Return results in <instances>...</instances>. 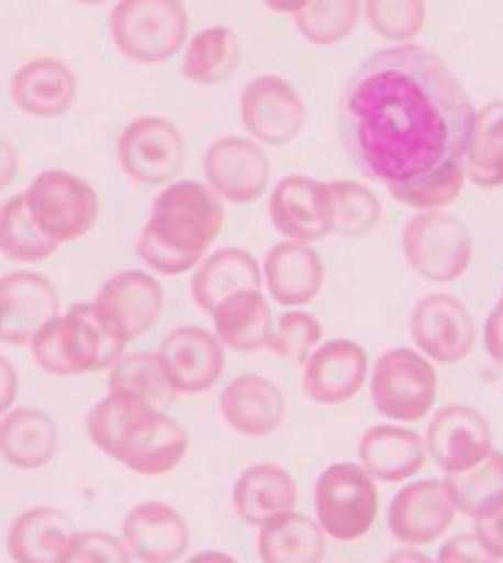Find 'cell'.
<instances>
[{
	"label": "cell",
	"instance_id": "cell-41",
	"mask_svg": "<svg viewBox=\"0 0 503 563\" xmlns=\"http://www.w3.org/2000/svg\"><path fill=\"white\" fill-rule=\"evenodd\" d=\"M467 186L465 166L455 164L439 174L427 178L412 180V184H395L388 186V194L400 206L412 208L415 213H427V210H447L461 196Z\"/></svg>",
	"mask_w": 503,
	"mask_h": 563
},
{
	"label": "cell",
	"instance_id": "cell-48",
	"mask_svg": "<svg viewBox=\"0 0 503 563\" xmlns=\"http://www.w3.org/2000/svg\"><path fill=\"white\" fill-rule=\"evenodd\" d=\"M20 170V154L10 141L0 139V190L13 184Z\"/></svg>",
	"mask_w": 503,
	"mask_h": 563
},
{
	"label": "cell",
	"instance_id": "cell-10",
	"mask_svg": "<svg viewBox=\"0 0 503 563\" xmlns=\"http://www.w3.org/2000/svg\"><path fill=\"white\" fill-rule=\"evenodd\" d=\"M410 336L432 364H459L477 346V321L459 297L432 291L412 307Z\"/></svg>",
	"mask_w": 503,
	"mask_h": 563
},
{
	"label": "cell",
	"instance_id": "cell-26",
	"mask_svg": "<svg viewBox=\"0 0 503 563\" xmlns=\"http://www.w3.org/2000/svg\"><path fill=\"white\" fill-rule=\"evenodd\" d=\"M77 529L63 509L33 507L13 519L5 549L13 563H69Z\"/></svg>",
	"mask_w": 503,
	"mask_h": 563
},
{
	"label": "cell",
	"instance_id": "cell-34",
	"mask_svg": "<svg viewBox=\"0 0 503 563\" xmlns=\"http://www.w3.org/2000/svg\"><path fill=\"white\" fill-rule=\"evenodd\" d=\"M441 479L459 515L471 521L503 509V452L499 450L471 470Z\"/></svg>",
	"mask_w": 503,
	"mask_h": 563
},
{
	"label": "cell",
	"instance_id": "cell-49",
	"mask_svg": "<svg viewBox=\"0 0 503 563\" xmlns=\"http://www.w3.org/2000/svg\"><path fill=\"white\" fill-rule=\"evenodd\" d=\"M385 563H435V559H429L427 554H422L420 549L402 547L398 551H392V554L385 559Z\"/></svg>",
	"mask_w": 503,
	"mask_h": 563
},
{
	"label": "cell",
	"instance_id": "cell-24",
	"mask_svg": "<svg viewBox=\"0 0 503 563\" xmlns=\"http://www.w3.org/2000/svg\"><path fill=\"white\" fill-rule=\"evenodd\" d=\"M79 79L59 57H35L10 77V99L20 112L35 119H57L75 107Z\"/></svg>",
	"mask_w": 503,
	"mask_h": 563
},
{
	"label": "cell",
	"instance_id": "cell-13",
	"mask_svg": "<svg viewBox=\"0 0 503 563\" xmlns=\"http://www.w3.org/2000/svg\"><path fill=\"white\" fill-rule=\"evenodd\" d=\"M425 448L441 477L467 472L496 450L489 418L467 404H451L429 416Z\"/></svg>",
	"mask_w": 503,
	"mask_h": 563
},
{
	"label": "cell",
	"instance_id": "cell-19",
	"mask_svg": "<svg viewBox=\"0 0 503 563\" xmlns=\"http://www.w3.org/2000/svg\"><path fill=\"white\" fill-rule=\"evenodd\" d=\"M368 351L354 339L324 341L301 366V390L316 406H344L368 386Z\"/></svg>",
	"mask_w": 503,
	"mask_h": 563
},
{
	"label": "cell",
	"instance_id": "cell-46",
	"mask_svg": "<svg viewBox=\"0 0 503 563\" xmlns=\"http://www.w3.org/2000/svg\"><path fill=\"white\" fill-rule=\"evenodd\" d=\"M481 341H484L487 356L494 361L499 368H503V305L496 301L494 309L489 311L484 321V331H481Z\"/></svg>",
	"mask_w": 503,
	"mask_h": 563
},
{
	"label": "cell",
	"instance_id": "cell-50",
	"mask_svg": "<svg viewBox=\"0 0 503 563\" xmlns=\"http://www.w3.org/2000/svg\"><path fill=\"white\" fill-rule=\"evenodd\" d=\"M261 3H265L271 13L294 18L299 10L309 3V0H261Z\"/></svg>",
	"mask_w": 503,
	"mask_h": 563
},
{
	"label": "cell",
	"instance_id": "cell-42",
	"mask_svg": "<svg viewBox=\"0 0 503 563\" xmlns=\"http://www.w3.org/2000/svg\"><path fill=\"white\" fill-rule=\"evenodd\" d=\"M321 344H324V324H321L318 317L306 309H287L275 321V334H271L267 351L291 361V364L304 366L306 358Z\"/></svg>",
	"mask_w": 503,
	"mask_h": 563
},
{
	"label": "cell",
	"instance_id": "cell-17",
	"mask_svg": "<svg viewBox=\"0 0 503 563\" xmlns=\"http://www.w3.org/2000/svg\"><path fill=\"white\" fill-rule=\"evenodd\" d=\"M156 354L178 396L208 394L225 374V346L213 329L176 327L160 341Z\"/></svg>",
	"mask_w": 503,
	"mask_h": 563
},
{
	"label": "cell",
	"instance_id": "cell-18",
	"mask_svg": "<svg viewBox=\"0 0 503 563\" xmlns=\"http://www.w3.org/2000/svg\"><path fill=\"white\" fill-rule=\"evenodd\" d=\"M267 210L281 240L314 245L331 235L328 180L301 174L279 178L269 194Z\"/></svg>",
	"mask_w": 503,
	"mask_h": 563
},
{
	"label": "cell",
	"instance_id": "cell-43",
	"mask_svg": "<svg viewBox=\"0 0 503 563\" xmlns=\"http://www.w3.org/2000/svg\"><path fill=\"white\" fill-rule=\"evenodd\" d=\"M69 563H134L122 537L109 531H77Z\"/></svg>",
	"mask_w": 503,
	"mask_h": 563
},
{
	"label": "cell",
	"instance_id": "cell-2",
	"mask_svg": "<svg viewBox=\"0 0 503 563\" xmlns=\"http://www.w3.org/2000/svg\"><path fill=\"white\" fill-rule=\"evenodd\" d=\"M225 203L205 180L178 178L158 190L136 240L148 273L180 277L193 273L223 233Z\"/></svg>",
	"mask_w": 503,
	"mask_h": 563
},
{
	"label": "cell",
	"instance_id": "cell-20",
	"mask_svg": "<svg viewBox=\"0 0 503 563\" xmlns=\"http://www.w3.org/2000/svg\"><path fill=\"white\" fill-rule=\"evenodd\" d=\"M63 305L55 282L35 269H15L0 277V344L30 346V341Z\"/></svg>",
	"mask_w": 503,
	"mask_h": 563
},
{
	"label": "cell",
	"instance_id": "cell-8",
	"mask_svg": "<svg viewBox=\"0 0 503 563\" xmlns=\"http://www.w3.org/2000/svg\"><path fill=\"white\" fill-rule=\"evenodd\" d=\"M25 206L35 225L57 247L92 233L99 220V196L87 178L65 168H47L25 188Z\"/></svg>",
	"mask_w": 503,
	"mask_h": 563
},
{
	"label": "cell",
	"instance_id": "cell-47",
	"mask_svg": "<svg viewBox=\"0 0 503 563\" xmlns=\"http://www.w3.org/2000/svg\"><path fill=\"white\" fill-rule=\"evenodd\" d=\"M20 394V376L18 368L0 354V418H3L10 408H15V400Z\"/></svg>",
	"mask_w": 503,
	"mask_h": 563
},
{
	"label": "cell",
	"instance_id": "cell-12",
	"mask_svg": "<svg viewBox=\"0 0 503 563\" xmlns=\"http://www.w3.org/2000/svg\"><path fill=\"white\" fill-rule=\"evenodd\" d=\"M92 305L104 327L128 346L158 324L164 314V287L146 269H122L99 287Z\"/></svg>",
	"mask_w": 503,
	"mask_h": 563
},
{
	"label": "cell",
	"instance_id": "cell-4",
	"mask_svg": "<svg viewBox=\"0 0 503 563\" xmlns=\"http://www.w3.org/2000/svg\"><path fill=\"white\" fill-rule=\"evenodd\" d=\"M109 35L128 63L164 65L188 43V8L183 0H116L109 13Z\"/></svg>",
	"mask_w": 503,
	"mask_h": 563
},
{
	"label": "cell",
	"instance_id": "cell-6",
	"mask_svg": "<svg viewBox=\"0 0 503 563\" xmlns=\"http://www.w3.org/2000/svg\"><path fill=\"white\" fill-rule=\"evenodd\" d=\"M400 247L412 273L435 285L461 279L474 260V238L469 225L449 210L410 216L402 225Z\"/></svg>",
	"mask_w": 503,
	"mask_h": 563
},
{
	"label": "cell",
	"instance_id": "cell-31",
	"mask_svg": "<svg viewBox=\"0 0 503 563\" xmlns=\"http://www.w3.org/2000/svg\"><path fill=\"white\" fill-rule=\"evenodd\" d=\"M180 59V73L190 85L217 87L237 75L243 65V45L233 27L210 25L188 37Z\"/></svg>",
	"mask_w": 503,
	"mask_h": 563
},
{
	"label": "cell",
	"instance_id": "cell-36",
	"mask_svg": "<svg viewBox=\"0 0 503 563\" xmlns=\"http://www.w3.org/2000/svg\"><path fill=\"white\" fill-rule=\"evenodd\" d=\"M331 190V235L364 238L382 220V203L373 188L360 180H328Z\"/></svg>",
	"mask_w": 503,
	"mask_h": 563
},
{
	"label": "cell",
	"instance_id": "cell-21",
	"mask_svg": "<svg viewBox=\"0 0 503 563\" xmlns=\"http://www.w3.org/2000/svg\"><path fill=\"white\" fill-rule=\"evenodd\" d=\"M326 282V265L318 250L294 240H281L261 260V287L267 297L284 309H304Z\"/></svg>",
	"mask_w": 503,
	"mask_h": 563
},
{
	"label": "cell",
	"instance_id": "cell-39",
	"mask_svg": "<svg viewBox=\"0 0 503 563\" xmlns=\"http://www.w3.org/2000/svg\"><path fill=\"white\" fill-rule=\"evenodd\" d=\"M146 408L154 406H148L146 400H141L134 394H126V390H107V396L97 400V406L87 413L85 430L89 442L99 452H104L107 457L114 460L119 440H122L126 426Z\"/></svg>",
	"mask_w": 503,
	"mask_h": 563
},
{
	"label": "cell",
	"instance_id": "cell-27",
	"mask_svg": "<svg viewBox=\"0 0 503 563\" xmlns=\"http://www.w3.org/2000/svg\"><path fill=\"white\" fill-rule=\"evenodd\" d=\"M299 487L294 475L277 462H257L233 485V509L247 527H265L287 511H294Z\"/></svg>",
	"mask_w": 503,
	"mask_h": 563
},
{
	"label": "cell",
	"instance_id": "cell-37",
	"mask_svg": "<svg viewBox=\"0 0 503 563\" xmlns=\"http://www.w3.org/2000/svg\"><path fill=\"white\" fill-rule=\"evenodd\" d=\"M57 245L35 225L23 194L0 206V255L20 265H37L57 253Z\"/></svg>",
	"mask_w": 503,
	"mask_h": 563
},
{
	"label": "cell",
	"instance_id": "cell-33",
	"mask_svg": "<svg viewBox=\"0 0 503 563\" xmlns=\"http://www.w3.org/2000/svg\"><path fill=\"white\" fill-rule=\"evenodd\" d=\"M461 166L467 184L484 190L503 188V99L477 109Z\"/></svg>",
	"mask_w": 503,
	"mask_h": 563
},
{
	"label": "cell",
	"instance_id": "cell-9",
	"mask_svg": "<svg viewBox=\"0 0 503 563\" xmlns=\"http://www.w3.org/2000/svg\"><path fill=\"white\" fill-rule=\"evenodd\" d=\"M186 136L166 117L131 119L116 139V158L124 174L138 186L164 188L178 180L186 166Z\"/></svg>",
	"mask_w": 503,
	"mask_h": 563
},
{
	"label": "cell",
	"instance_id": "cell-7",
	"mask_svg": "<svg viewBox=\"0 0 503 563\" xmlns=\"http://www.w3.org/2000/svg\"><path fill=\"white\" fill-rule=\"evenodd\" d=\"M380 511L378 482L358 462H334L316 477L314 519L338 544L364 539Z\"/></svg>",
	"mask_w": 503,
	"mask_h": 563
},
{
	"label": "cell",
	"instance_id": "cell-45",
	"mask_svg": "<svg viewBox=\"0 0 503 563\" xmlns=\"http://www.w3.org/2000/svg\"><path fill=\"white\" fill-rule=\"evenodd\" d=\"M474 534L491 556L503 563V509L474 521Z\"/></svg>",
	"mask_w": 503,
	"mask_h": 563
},
{
	"label": "cell",
	"instance_id": "cell-14",
	"mask_svg": "<svg viewBox=\"0 0 503 563\" xmlns=\"http://www.w3.org/2000/svg\"><path fill=\"white\" fill-rule=\"evenodd\" d=\"M205 184L223 203L249 206L267 194L271 164L261 144L249 136H220L203 154Z\"/></svg>",
	"mask_w": 503,
	"mask_h": 563
},
{
	"label": "cell",
	"instance_id": "cell-30",
	"mask_svg": "<svg viewBox=\"0 0 503 563\" xmlns=\"http://www.w3.org/2000/svg\"><path fill=\"white\" fill-rule=\"evenodd\" d=\"M243 289H261V263L245 247H217L190 275V299L208 317L220 301Z\"/></svg>",
	"mask_w": 503,
	"mask_h": 563
},
{
	"label": "cell",
	"instance_id": "cell-38",
	"mask_svg": "<svg viewBox=\"0 0 503 563\" xmlns=\"http://www.w3.org/2000/svg\"><path fill=\"white\" fill-rule=\"evenodd\" d=\"M360 18L364 0H309L294 15V25L306 43L331 47L354 35Z\"/></svg>",
	"mask_w": 503,
	"mask_h": 563
},
{
	"label": "cell",
	"instance_id": "cell-32",
	"mask_svg": "<svg viewBox=\"0 0 503 563\" xmlns=\"http://www.w3.org/2000/svg\"><path fill=\"white\" fill-rule=\"evenodd\" d=\"M257 554L261 563H321L326 556L324 529L301 511H287L257 529Z\"/></svg>",
	"mask_w": 503,
	"mask_h": 563
},
{
	"label": "cell",
	"instance_id": "cell-15",
	"mask_svg": "<svg viewBox=\"0 0 503 563\" xmlns=\"http://www.w3.org/2000/svg\"><path fill=\"white\" fill-rule=\"evenodd\" d=\"M445 479H410L388 505V531L402 547L422 549L447 534L457 519Z\"/></svg>",
	"mask_w": 503,
	"mask_h": 563
},
{
	"label": "cell",
	"instance_id": "cell-23",
	"mask_svg": "<svg viewBox=\"0 0 503 563\" xmlns=\"http://www.w3.org/2000/svg\"><path fill=\"white\" fill-rule=\"evenodd\" d=\"M358 465L380 485H405L427 465L425 438L410 426L378 422L358 440Z\"/></svg>",
	"mask_w": 503,
	"mask_h": 563
},
{
	"label": "cell",
	"instance_id": "cell-28",
	"mask_svg": "<svg viewBox=\"0 0 503 563\" xmlns=\"http://www.w3.org/2000/svg\"><path fill=\"white\" fill-rule=\"evenodd\" d=\"M210 319L220 344L235 354H257L269 349L277 321L271 301L261 289L235 291L210 311Z\"/></svg>",
	"mask_w": 503,
	"mask_h": 563
},
{
	"label": "cell",
	"instance_id": "cell-29",
	"mask_svg": "<svg viewBox=\"0 0 503 563\" xmlns=\"http://www.w3.org/2000/svg\"><path fill=\"white\" fill-rule=\"evenodd\" d=\"M59 452V428L40 408L15 406L0 418V457L10 467L35 472L47 467Z\"/></svg>",
	"mask_w": 503,
	"mask_h": 563
},
{
	"label": "cell",
	"instance_id": "cell-52",
	"mask_svg": "<svg viewBox=\"0 0 503 563\" xmlns=\"http://www.w3.org/2000/svg\"><path fill=\"white\" fill-rule=\"evenodd\" d=\"M75 3H82V5H104V3H112V0H75Z\"/></svg>",
	"mask_w": 503,
	"mask_h": 563
},
{
	"label": "cell",
	"instance_id": "cell-25",
	"mask_svg": "<svg viewBox=\"0 0 503 563\" xmlns=\"http://www.w3.org/2000/svg\"><path fill=\"white\" fill-rule=\"evenodd\" d=\"M220 416L245 438H269L284 426L287 398L275 380L259 374H243L230 380L220 394Z\"/></svg>",
	"mask_w": 503,
	"mask_h": 563
},
{
	"label": "cell",
	"instance_id": "cell-40",
	"mask_svg": "<svg viewBox=\"0 0 503 563\" xmlns=\"http://www.w3.org/2000/svg\"><path fill=\"white\" fill-rule=\"evenodd\" d=\"M364 18L390 45H407L427 25V0H364Z\"/></svg>",
	"mask_w": 503,
	"mask_h": 563
},
{
	"label": "cell",
	"instance_id": "cell-35",
	"mask_svg": "<svg viewBox=\"0 0 503 563\" xmlns=\"http://www.w3.org/2000/svg\"><path fill=\"white\" fill-rule=\"evenodd\" d=\"M107 386L109 390L134 394L158 410H168V406H174L178 398L156 351H136V354L119 356L114 366L107 371Z\"/></svg>",
	"mask_w": 503,
	"mask_h": 563
},
{
	"label": "cell",
	"instance_id": "cell-5",
	"mask_svg": "<svg viewBox=\"0 0 503 563\" xmlns=\"http://www.w3.org/2000/svg\"><path fill=\"white\" fill-rule=\"evenodd\" d=\"M370 404L388 422L415 426L435 413L439 376L432 361L415 346L382 351L368 374Z\"/></svg>",
	"mask_w": 503,
	"mask_h": 563
},
{
	"label": "cell",
	"instance_id": "cell-44",
	"mask_svg": "<svg viewBox=\"0 0 503 563\" xmlns=\"http://www.w3.org/2000/svg\"><path fill=\"white\" fill-rule=\"evenodd\" d=\"M435 563H501L489 551L481 547L474 531L471 534H457L447 539L445 544L439 547Z\"/></svg>",
	"mask_w": 503,
	"mask_h": 563
},
{
	"label": "cell",
	"instance_id": "cell-11",
	"mask_svg": "<svg viewBox=\"0 0 503 563\" xmlns=\"http://www.w3.org/2000/svg\"><path fill=\"white\" fill-rule=\"evenodd\" d=\"M239 119L261 146H287L306 124V102L281 75L252 77L239 95Z\"/></svg>",
	"mask_w": 503,
	"mask_h": 563
},
{
	"label": "cell",
	"instance_id": "cell-54",
	"mask_svg": "<svg viewBox=\"0 0 503 563\" xmlns=\"http://www.w3.org/2000/svg\"><path fill=\"white\" fill-rule=\"evenodd\" d=\"M0 206H3V203H0Z\"/></svg>",
	"mask_w": 503,
	"mask_h": 563
},
{
	"label": "cell",
	"instance_id": "cell-16",
	"mask_svg": "<svg viewBox=\"0 0 503 563\" xmlns=\"http://www.w3.org/2000/svg\"><path fill=\"white\" fill-rule=\"evenodd\" d=\"M188 448V430L176 418L166 410L146 408L126 426L114 460L136 475L160 477L186 460Z\"/></svg>",
	"mask_w": 503,
	"mask_h": 563
},
{
	"label": "cell",
	"instance_id": "cell-53",
	"mask_svg": "<svg viewBox=\"0 0 503 563\" xmlns=\"http://www.w3.org/2000/svg\"><path fill=\"white\" fill-rule=\"evenodd\" d=\"M499 301H501V305H503V291H501V299H499Z\"/></svg>",
	"mask_w": 503,
	"mask_h": 563
},
{
	"label": "cell",
	"instance_id": "cell-22",
	"mask_svg": "<svg viewBox=\"0 0 503 563\" xmlns=\"http://www.w3.org/2000/svg\"><path fill=\"white\" fill-rule=\"evenodd\" d=\"M122 539L138 563H178L190 547V527L174 505L150 499L126 511Z\"/></svg>",
	"mask_w": 503,
	"mask_h": 563
},
{
	"label": "cell",
	"instance_id": "cell-1",
	"mask_svg": "<svg viewBox=\"0 0 503 563\" xmlns=\"http://www.w3.org/2000/svg\"><path fill=\"white\" fill-rule=\"evenodd\" d=\"M474 114L445 59L407 43L376 49L350 73L336 129L358 174L388 188L461 164Z\"/></svg>",
	"mask_w": 503,
	"mask_h": 563
},
{
	"label": "cell",
	"instance_id": "cell-51",
	"mask_svg": "<svg viewBox=\"0 0 503 563\" xmlns=\"http://www.w3.org/2000/svg\"><path fill=\"white\" fill-rule=\"evenodd\" d=\"M186 563H239L233 554L225 551H200V554L190 556Z\"/></svg>",
	"mask_w": 503,
	"mask_h": 563
},
{
	"label": "cell",
	"instance_id": "cell-3",
	"mask_svg": "<svg viewBox=\"0 0 503 563\" xmlns=\"http://www.w3.org/2000/svg\"><path fill=\"white\" fill-rule=\"evenodd\" d=\"M30 354L45 374L72 378L109 371L126 346L104 327L92 301H79L37 331Z\"/></svg>",
	"mask_w": 503,
	"mask_h": 563
}]
</instances>
